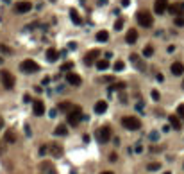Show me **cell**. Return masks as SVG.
Masks as SVG:
<instances>
[{
  "instance_id": "1",
  "label": "cell",
  "mask_w": 184,
  "mask_h": 174,
  "mask_svg": "<svg viewBox=\"0 0 184 174\" xmlns=\"http://www.w3.org/2000/svg\"><path fill=\"white\" fill-rule=\"evenodd\" d=\"M66 120H68V124L70 126H79V122L82 120V110H81V106H73V110L72 111H68L66 113Z\"/></svg>"
},
{
  "instance_id": "2",
  "label": "cell",
  "mask_w": 184,
  "mask_h": 174,
  "mask_svg": "<svg viewBox=\"0 0 184 174\" xmlns=\"http://www.w3.org/2000/svg\"><path fill=\"white\" fill-rule=\"evenodd\" d=\"M122 126L129 131H138L141 127V120L138 117H123L122 119Z\"/></svg>"
},
{
  "instance_id": "3",
  "label": "cell",
  "mask_w": 184,
  "mask_h": 174,
  "mask_svg": "<svg viewBox=\"0 0 184 174\" xmlns=\"http://www.w3.org/2000/svg\"><path fill=\"white\" fill-rule=\"evenodd\" d=\"M136 20H138V23H140L141 27H147V29L152 27V23H154V18L148 11H140V13L136 14Z\"/></svg>"
},
{
  "instance_id": "4",
  "label": "cell",
  "mask_w": 184,
  "mask_h": 174,
  "mask_svg": "<svg viewBox=\"0 0 184 174\" xmlns=\"http://www.w3.org/2000/svg\"><path fill=\"white\" fill-rule=\"evenodd\" d=\"M0 81H2L6 90H13L14 88V75L9 70H0Z\"/></svg>"
},
{
  "instance_id": "5",
  "label": "cell",
  "mask_w": 184,
  "mask_h": 174,
  "mask_svg": "<svg viewBox=\"0 0 184 174\" xmlns=\"http://www.w3.org/2000/svg\"><path fill=\"white\" fill-rule=\"evenodd\" d=\"M20 70L25 72V74H34V72L40 70V65L36 61H32V59H25V61H21Z\"/></svg>"
},
{
  "instance_id": "6",
  "label": "cell",
  "mask_w": 184,
  "mask_h": 174,
  "mask_svg": "<svg viewBox=\"0 0 184 174\" xmlns=\"http://www.w3.org/2000/svg\"><path fill=\"white\" fill-rule=\"evenodd\" d=\"M109 138H111V129H109L107 126H102V127L97 129V140H98L100 144L109 142Z\"/></svg>"
},
{
  "instance_id": "7",
  "label": "cell",
  "mask_w": 184,
  "mask_h": 174,
  "mask_svg": "<svg viewBox=\"0 0 184 174\" xmlns=\"http://www.w3.org/2000/svg\"><path fill=\"white\" fill-rule=\"evenodd\" d=\"M98 59H100V51H97V49H95V51H90L86 56H84V63H86L88 67L93 65V63H97Z\"/></svg>"
},
{
  "instance_id": "8",
  "label": "cell",
  "mask_w": 184,
  "mask_h": 174,
  "mask_svg": "<svg viewBox=\"0 0 184 174\" xmlns=\"http://www.w3.org/2000/svg\"><path fill=\"white\" fill-rule=\"evenodd\" d=\"M66 81L70 83L72 86H81L82 79H81L79 74H75V72H68V74H66Z\"/></svg>"
},
{
  "instance_id": "9",
  "label": "cell",
  "mask_w": 184,
  "mask_h": 174,
  "mask_svg": "<svg viewBox=\"0 0 184 174\" xmlns=\"http://www.w3.org/2000/svg\"><path fill=\"white\" fill-rule=\"evenodd\" d=\"M166 9H168V0H155L154 2V11L157 14H163Z\"/></svg>"
},
{
  "instance_id": "10",
  "label": "cell",
  "mask_w": 184,
  "mask_h": 174,
  "mask_svg": "<svg viewBox=\"0 0 184 174\" xmlns=\"http://www.w3.org/2000/svg\"><path fill=\"white\" fill-rule=\"evenodd\" d=\"M32 9V4L31 2H27V0H23V2H18L16 4V13H20V14H23V13H29V11Z\"/></svg>"
},
{
  "instance_id": "11",
  "label": "cell",
  "mask_w": 184,
  "mask_h": 174,
  "mask_svg": "<svg viewBox=\"0 0 184 174\" xmlns=\"http://www.w3.org/2000/svg\"><path fill=\"white\" fill-rule=\"evenodd\" d=\"M32 111H34L36 117L45 115V104L41 103V101H34V103H32Z\"/></svg>"
},
{
  "instance_id": "12",
  "label": "cell",
  "mask_w": 184,
  "mask_h": 174,
  "mask_svg": "<svg viewBox=\"0 0 184 174\" xmlns=\"http://www.w3.org/2000/svg\"><path fill=\"white\" fill-rule=\"evenodd\" d=\"M131 63H132V65L136 67V68H138V70H141V72L147 68V67H145V63L141 61V58H140L138 54H131Z\"/></svg>"
},
{
  "instance_id": "13",
  "label": "cell",
  "mask_w": 184,
  "mask_h": 174,
  "mask_svg": "<svg viewBox=\"0 0 184 174\" xmlns=\"http://www.w3.org/2000/svg\"><path fill=\"white\" fill-rule=\"evenodd\" d=\"M168 11L172 13V14H182L184 13V2H179V4H172V6H168Z\"/></svg>"
},
{
  "instance_id": "14",
  "label": "cell",
  "mask_w": 184,
  "mask_h": 174,
  "mask_svg": "<svg viewBox=\"0 0 184 174\" xmlns=\"http://www.w3.org/2000/svg\"><path fill=\"white\" fill-rule=\"evenodd\" d=\"M170 72H172L174 75H182V74H184V65H182L181 61L172 63V67H170Z\"/></svg>"
},
{
  "instance_id": "15",
  "label": "cell",
  "mask_w": 184,
  "mask_h": 174,
  "mask_svg": "<svg viewBox=\"0 0 184 174\" xmlns=\"http://www.w3.org/2000/svg\"><path fill=\"white\" fill-rule=\"evenodd\" d=\"M47 59H48V61H50V63L57 61V59H59V52L56 51L54 47H50V49L47 51Z\"/></svg>"
},
{
  "instance_id": "16",
  "label": "cell",
  "mask_w": 184,
  "mask_h": 174,
  "mask_svg": "<svg viewBox=\"0 0 184 174\" xmlns=\"http://www.w3.org/2000/svg\"><path fill=\"white\" fill-rule=\"evenodd\" d=\"M136 40H138V31H136V29L127 31V34H125V41H127V43H136Z\"/></svg>"
},
{
  "instance_id": "17",
  "label": "cell",
  "mask_w": 184,
  "mask_h": 174,
  "mask_svg": "<svg viewBox=\"0 0 184 174\" xmlns=\"http://www.w3.org/2000/svg\"><path fill=\"white\" fill-rule=\"evenodd\" d=\"M41 171H43V174H57L50 162H43V164H41Z\"/></svg>"
},
{
  "instance_id": "18",
  "label": "cell",
  "mask_w": 184,
  "mask_h": 174,
  "mask_svg": "<svg viewBox=\"0 0 184 174\" xmlns=\"http://www.w3.org/2000/svg\"><path fill=\"white\" fill-rule=\"evenodd\" d=\"M107 111V103L105 101H98V103L95 104V113H98V115H102V113Z\"/></svg>"
},
{
  "instance_id": "19",
  "label": "cell",
  "mask_w": 184,
  "mask_h": 174,
  "mask_svg": "<svg viewBox=\"0 0 184 174\" xmlns=\"http://www.w3.org/2000/svg\"><path fill=\"white\" fill-rule=\"evenodd\" d=\"M70 18H72V22L75 25H82V18H81V14L77 13V9H70Z\"/></svg>"
},
{
  "instance_id": "20",
  "label": "cell",
  "mask_w": 184,
  "mask_h": 174,
  "mask_svg": "<svg viewBox=\"0 0 184 174\" xmlns=\"http://www.w3.org/2000/svg\"><path fill=\"white\" fill-rule=\"evenodd\" d=\"M50 153L54 158H59V156H63V149H61V145H57V144H52L50 145Z\"/></svg>"
},
{
  "instance_id": "21",
  "label": "cell",
  "mask_w": 184,
  "mask_h": 174,
  "mask_svg": "<svg viewBox=\"0 0 184 174\" xmlns=\"http://www.w3.org/2000/svg\"><path fill=\"white\" fill-rule=\"evenodd\" d=\"M168 120H170V126H172L174 129H181V120H179V117L170 115V117H168Z\"/></svg>"
},
{
  "instance_id": "22",
  "label": "cell",
  "mask_w": 184,
  "mask_h": 174,
  "mask_svg": "<svg viewBox=\"0 0 184 174\" xmlns=\"http://www.w3.org/2000/svg\"><path fill=\"white\" fill-rule=\"evenodd\" d=\"M73 110V104L70 103V101H64V103L59 104V111H64V113H68V111H72Z\"/></svg>"
},
{
  "instance_id": "23",
  "label": "cell",
  "mask_w": 184,
  "mask_h": 174,
  "mask_svg": "<svg viewBox=\"0 0 184 174\" xmlns=\"http://www.w3.org/2000/svg\"><path fill=\"white\" fill-rule=\"evenodd\" d=\"M54 135H57V136H66V135H68V129H66V126H63V124H59V126L56 127V131H54Z\"/></svg>"
},
{
  "instance_id": "24",
  "label": "cell",
  "mask_w": 184,
  "mask_h": 174,
  "mask_svg": "<svg viewBox=\"0 0 184 174\" xmlns=\"http://www.w3.org/2000/svg\"><path fill=\"white\" fill-rule=\"evenodd\" d=\"M95 65H97V68H98L100 72H104V70H107V68H109V61H107V59H98Z\"/></svg>"
},
{
  "instance_id": "25",
  "label": "cell",
  "mask_w": 184,
  "mask_h": 174,
  "mask_svg": "<svg viewBox=\"0 0 184 174\" xmlns=\"http://www.w3.org/2000/svg\"><path fill=\"white\" fill-rule=\"evenodd\" d=\"M107 40H109V32H107V31L97 32V41H102V43H105Z\"/></svg>"
},
{
  "instance_id": "26",
  "label": "cell",
  "mask_w": 184,
  "mask_h": 174,
  "mask_svg": "<svg viewBox=\"0 0 184 174\" xmlns=\"http://www.w3.org/2000/svg\"><path fill=\"white\" fill-rule=\"evenodd\" d=\"M123 88H125V83H114L113 86H109V92H114V90L116 92H122Z\"/></svg>"
},
{
  "instance_id": "27",
  "label": "cell",
  "mask_w": 184,
  "mask_h": 174,
  "mask_svg": "<svg viewBox=\"0 0 184 174\" xmlns=\"http://www.w3.org/2000/svg\"><path fill=\"white\" fill-rule=\"evenodd\" d=\"M6 142H7V144H14V142H16V138H14V133H13L11 129L7 131V133H6Z\"/></svg>"
},
{
  "instance_id": "28",
  "label": "cell",
  "mask_w": 184,
  "mask_h": 174,
  "mask_svg": "<svg viewBox=\"0 0 184 174\" xmlns=\"http://www.w3.org/2000/svg\"><path fill=\"white\" fill-rule=\"evenodd\" d=\"M152 54H154V47H152V45H147V47L143 49V56H145V58H150Z\"/></svg>"
},
{
  "instance_id": "29",
  "label": "cell",
  "mask_w": 184,
  "mask_h": 174,
  "mask_svg": "<svg viewBox=\"0 0 184 174\" xmlns=\"http://www.w3.org/2000/svg\"><path fill=\"white\" fill-rule=\"evenodd\" d=\"M174 22H175V25H177V27H184V14H177Z\"/></svg>"
},
{
  "instance_id": "30",
  "label": "cell",
  "mask_w": 184,
  "mask_h": 174,
  "mask_svg": "<svg viewBox=\"0 0 184 174\" xmlns=\"http://www.w3.org/2000/svg\"><path fill=\"white\" fill-rule=\"evenodd\" d=\"M72 68H73V63H72V61H68V63H63L59 70H61V72H70Z\"/></svg>"
},
{
  "instance_id": "31",
  "label": "cell",
  "mask_w": 184,
  "mask_h": 174,
  "mask_svg": "<svg viewBox=\"0 0 184 174\" xmlns=\"http://www.w3.org/2000/svg\"><path fill=\"white\" fill-rule=\"evenodd\" d=\"M123 68H125V63H123V61H116V63H114V72H122Z\"/></svg>"
},
{
  "instance_id": "32",
  "label": "cell",
  "mask_w": 184,
  "mask_h": 174,
  "mask_svg": "<svg viewBox=\"0 0 184 174\" xmlns=\"http://www.w3.org/2000/svg\"><path fill=\"white\" fill-rule=\"evenodd\" d=\"M0 52L2 54H13V51H11L9 47L7 45H2V43H0Z\"/></svg>"
},
{
  "instance_id": "33",
  "label": "cell",
  "mask_w": 184,
  "mask_h": 174,
  "mask_svg": "<svg viewBox=\"0 0 184 174\" xmlns=\"http://www.w3.org/2000/svg\"><path fill=\"white\" fill-rule=\"evenodd\" d=\"M159 167H161V164H148L147 165L148 171H159Z\"/></svg>"
},
{
  "instance_id": "34",
  "label": "cell",
  "mask_w": 184,
  "mask_h": 174,
  "mask_svg": "<svg viewBox=\"0 0 184 174\" xmlns=\"http://www.w3.org/2000/svg\"><path fill=\"white\" fill-rule=\"evenodd\" d=\"M150 97H152L154 101H159V99H161V95H159L157 90H152V92H150Z\"/></svg>"
},
{
  "instance_id": "35",
  "label": "cell",
  "mask_w": 184,
  "mask_h": 174,
  "mask_svg": "<svg viewBox=\"0 0 184 174\" xmlns=\"http://www.w3.org/2000/svg\"><path fill=\"white\" fill-rule=\"evenodd\" d=\"M122 27H123V20H116V23H114V29H116V31H120Z\"/></svg>"
},
{
  "instance_id": "36",
  "label": "cell",
  "mask_w": 184,
  "mask_h": 174,
  "mask_svg": "<svg viewBox=\"0 0 184 174\" xmlns=\"http://www.w3.org/2000/svg\"><path fill=\"white\" fill-rule=\"evenodd\" d=\"M47 151H48V145H41V149H40V154L43 156V154H47Z\"/></svg>"
},
{
  "instance_id": "37",
  "label": "cell",
  "mask_w": 184,
  "mask_h": 174,
  "mask_svg": "<svg viewBox=\"0 0 184 174\" xmlns=\"http://www.w3.org/2000/svg\"><path fill=\"white\" fill-rule=\"evenodd\" d=\"M177 113H179L181 117H184V104H181V106L177 108Z\"/></svg>"
},
{
  "instance_id": "38",
  "label": "cell",
  "mask_w": 184,
  "mask_h": 174,
  "mask_svg": "<svg viewBox=\"0 0 184 174\" xmlns=\"http://www.w3.org/2000/svg\"><path fill=\"white\" fill-rule=\"evenodd\" d=\"M109 160H111V162H116V160H118V154H116V153H111V154H109Z\"/></svg>"
},
{
  "instance_id": "39",
  "label": "cell",
  "mask_w": 184,
  "mask_h": 174,
  "mask_svg": "<svg viewBox=\"0 0 184 174\" xmlns=\"http://www.w3.org/2000/svg\"><path fill=\"white\" fill-rule=\"evenodd\" d=\"M150 138H152V140H157V138H159L157 131H152V133H150Z\"/></svg>"
},
{
  "instance_id": "40",
  "label": "cell",
  "mask_w": 184,
  "mask_h": 174,
  "mask_svg": "<svg viewBox=\"0 0 184 174\" xmlns=\"http://www.w3.org/2000/svg\"><path fill=\"white\" fill-rule=\"evenodd\" d=\"M68 49H70V51H75V49H77V43H68Z\"/></svg>"
},
{
  "instance_id": "41",
  "label": "cell",
  "mask_w": 184,
  "mask_h": 174,
  "mask_svg": "<svg viewBox=\"0 0 184 174\" xmlns=\"http://www.w3.org/2000/svg\"><path fill=\"white\" fill-rule=\"evenodd\" d=\"M155 79H157V81H159V83H163V81H164L163 74H157V75H155Z\"/></svg>"
},
{
  "instance_id": "42",
  "label": "cell",
  "mask_w": 184,
  "mask_h": 174,
  "mask_svg": "<svg viewBox=\"0 0 184 174\" xmlns=\"http://www.w3.org/2000/svg\"><path fill=\"white\" fill-rule=\"evenodd\" d=\"M25 135H27V136H31V129H29V126H27V124H25Z\"/></svg>"
},
{
  "instance_id": "43",
  "label": "cell",
  "mask_w": 184,
  "mask_h": 174,
  "mask_svg": "<svg viewBox=\"0 0 184 174\" xmlns=\"http://www.w3.org/2000/svg\"><path fill=\"white\" fill-rule=\"evenodd\" d=\"M48 83H50V79H48V77H45V79L41 81V84H48Z\"/></svg>"
},
{
  "instance_id": "44",
  "label": "cell",
  "mask_w": 184,
  "mask_h": 174,
  "mask_svg": "<svg viewBox=\"0 0 184 174\" xmlns=\"http://www.w3.org/2000/svg\"><path fill=\"white\" fill-rule=\"evenodd\" d=\"M129 2L131 0H122V6H129Z\"/></svg>"
},
{
  "instance_id": "45",
  "label": "cell",
  "mask_w": 184,
  "mask_h": 174,
  "mask_svg": "<svg viewBox=\"0 0 184 174\" xmlns=\"http://www.w3.org/2000/svg\"><path fill=\"white\" fill-rule=\"evenodd\" d=\"M2 126H4V120H2V119H0V129H2Z\"/></svg>"
},
{
  "instance_id": "46",
  "label": "cell",
  "mask_w": 184,
  "mask_h": 174,
  "mask_svg": "<svg viewBox=\"0 0 184 174\" xmlns=\"http://www.w3.org/2000/svg\"><path fill=\"white\" fill-rule=\"evenodd\" d=\"M100 174H113L111 171H105V172H100Z\"/></svg>"
},
{
  "instance_id": "47",
  "label": "cell",
  "mask_w": 184,
  "mask_h": 174,
  "mask_svg": "<svg viewBox=\"0 0 184 174\" xmlns=\"http://www.w3.org/2000/svg\"><path fill=\"white\" fill-rule=\"evenodd\" d=\"M2 2H6V4H11V0H2Z\"/></svg>"
},
{
  "instance_id": "48",
  "label": "cell",
  "mask_w": 184,
  "mask_h": 174,
  "mask_svg": "<svg viewBox=\"0 0 184 174\" xmlns=\"http://www.w3.org/2000/svg\"><path fill=\"white\" fill-rule=\"evenodd\" d=\"M2 61H4V59H2V56H0V63H2Z\"/></svg>"
},
{
  "instance_id": "49",
  "label": "cell",
  "mask_w": 184,
  "mask_h": 174,
  "mask_svg": "<svg viewBox=\"0 0 184 174\" xmlns=\"http://www.w3.org/2000/svg\"><path fill=\"white\" fill-rule=\"evenodd\" d=\"M164 174H172V172H164Z\"/></svg>"
},
{
  "instance_id": "50",
  "label": "cell",
  "mask_w": 184,
  "mask_h": 174,
  "mask_svg": "<svg viewBox=\"0 0 184 174\" xmlns=\"http://www.w3.org/2000/svg\"><path fill=\"white\" fill-rule=\"evenodd\" d=\"M182 86H184V81H182Z\"/></svg>"
},
{
  "instance_id": "51",
  "label": "cell",
  "mask_w": 184,
  "mask_h": 174,
  "mask_svg": "<svg viewBox=\"0 0 184 174\" xmlns=\"http://www.w3.org/2000/svg\"><path fill=\"white\" fill-rule=\"evenodd\" d=\"M72 174H75V172H72Z\"/></svg>"
}]
</instances>
